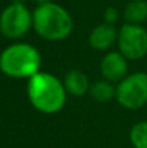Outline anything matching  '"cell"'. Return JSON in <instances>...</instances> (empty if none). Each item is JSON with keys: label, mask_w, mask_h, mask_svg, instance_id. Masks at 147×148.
<instances>
[{"label": "cell", "mask_w": 147, "mask_h": 148, "mask_svg": "<svg viewBox=\"0 0 147 148\" xmlns=\"http://www.w3.org/2000/svg\"><path fill=\"white\" fill-rule=\"evenodd\" d=\"M34 1H35L38 5H41V4H46V3H51L52 0H34Z\"/></svg>", "instance_id": "5bb4252c"}, {"label": "cell", "mask_w": 147, "mask_h": 148, "mask_svg": "<svg viewBox=\"0 0 147 148\" xmlns=\"http://www.w3.org/2000/svg\"><path fill=\"white\" fill-rule=\"evenodd\" d=\"M129 139L134 148H147V121H139L133 125Z\"/></svg>", "instance_id": "7c38bea8"}, {"label": "cell", "mask_w": 147, "mask_h": 148, "mask_svg": "<svg viewBox=\"0 0 147 148\" xmlns=\"http://www.w3.org/2000/svg\"><path fill=\"white\" fill-rule=\"evenodd\" d=\"M119 52L128 60H139L147 55V30L135 23H124L117 35Z\"/></svg>", "instance_id": "8992f818"}, {"label": "cell", "mask_w": 147, "mask_h": 148, "mask_svg": "<svg viewBox=\"0 0 147 148\" xmlns=\"http://www.w3.org/2000/svg\"><path fill=\"white\" fill-rule=\"evenodd\" d=\"M64 87L67 90V94L72 95L74 97H82L83 95L89 94L90 91V81L82 70L72 69L69 70L64 77Z\"/></svg>", "instance_id": "9c48e42d"}, {"label": "cell", "mask_w": 147, "mask_h": 148, "mask_svg": "<svg viewBox=\"0 0 147 148\" xmlns=\"http://www.w3.org/2000/svg\"><path fill=\"white\" fill-rule=\"evenodd\" d=\"M119 31L116 30L115 25L103 22L95 26L89 34V44L93 49L96 51H106L109 47L113 46L117 40Z\"/></svg>", "instance_id": "ba28073f"}, {"label": "cell", "mask_w": 147, "mask_h": 148, "mask_svg": "<svg viewBox=\"0 0 147 148\" xmlns=\"http://www.w3.org/2000/svg\"><path fill=\"white\" fill-rule=\"evenodd\" d=\"M124 18L126 23L141 25L147 20V0H132L124 9Z\"/></svg>", "instance_id": "30bf717a"}, {"label": "cell", "mask_w": 147, "mask_h": 148, "mask_svg": "<svg viewBox=\"0 0 147 148\" xmlns=\"http://www.w3.org/2000/svg\"><path fill=\"white\" fill-rule=\"evenodd\" d=\"M42 56L34 46L27 43H14L0 53V70L9 78H31L41 72Z\"/></svg>", "instance_id": "3957f363"}, {"label": "cell", "mask_w": 147, "mask_h": 148, "mask_svg": "<svg viewBox=\"0 0 147 148\" xmlns=\"http://www.w3.org/2000/svg\"><path fill=\"white\" fill-rule=\"evenodd\" d=\"M89 94L95 101L107 103L116 97V87L112 82L102 79V81H96L95 83H91Z\"/></svg>", "instance_id": "8fae6325"}, {"label": "cell", "mask_w": 147, "mask_h": 148, "mask_svg": "<svg viewBox=\"0 0 147 148\" xmlns=\"http://www.w3.org/2000/svg\"><path fill=\"white\" fill-rule=\"evenodd\" d=\"M33 27V13L21 1H14L0 13V33L8 39H20Z\"/></svg>", "instance_id": "5b68a950"}, {"label": "cell", "mask_w": 147, "mask_h": 148, "mask_svg": "<svg viewBox=\"0 0 147 148\" xmlns=\"http://www.w3.org/2000/svg\"><path fill=\"white\" fill-rule=\"evenodd\" d=\"M33 29L41 38L51 42L67 39L74 29L70 13L56 3L41 4L33 12Z\"/></svg>", "instance_id": "7a4b0ae2"}, {"label": "cell", "mask_w": 147, "mask_h": 148, "mask_svg": "<svg viewBox=\"0 0 147 148\" xmlns=\"http://www.w3.org/2000/svg\"><path fill=\"white\" fill-rule=\"evenodd\" d=\"M100 73L106 81L121 82L128 73V59L121 52H108L100 61Z\"/></svg>", "instance_id": "52a82bcc"}, {"label": "cell", "mask_w": 147, "mask_h": 148, "mask_svg": "<svg viewBox=\"0 0 147 148\" xmlns=\"http://www.w3.org/2000/svg\"><path fill=\"white\" fill-rule=\"evenodd\" d=\"M103 18L107 23H111V25H115L119 20V10L115 7H108L104 9L103 12Z\"/></svg>", "instance_id": "4fadbf2b"}, {"label": "cell", "mask_w": 147, "mask_h": 148, "mask_svg": "<svg viewBox=\"0 0 147 148\" xmlns=\"http://www.w3.org/2000/svg\"><path fill=\"white\" fill-rule=\"evenodd\" d=\"M116 100L121 107L137 110L147 103V73L135 72L126 75L116 87Z\"/></svg>", "instance_id": "277c9868"}, {"label": "cell", "mask_w": 147, "mask_h": 148, "mask_svg": "<svg viewBox=\"0 0 147 148\" xmlns=\"http://www.w3.org/2000/svg\"><path fill=\"white\" fill-rule=\"evenodd\" d=\"M64 83L54 74L38 72L27 81V97L31 105L43 114H55L67 103Z\"/></svg>", "instance_id": "6da1fadb"}]
</instances>
